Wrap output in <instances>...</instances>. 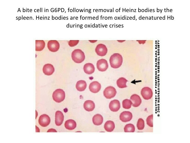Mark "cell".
Returning a JSON list of instances; mask_svg holds the SVG:
<instances>
[{
  "label": "cell",
  "mask_w": 190,
  "mask_h": 143,
  "mask_svg": "<svg viewBox=\"0 0 190 143\" xmlns=\"http://www.w3.org/2000/svg\"><path fill=\"white\" fill-rule=\"evenodd\" d=\"M48 47L50 51L52 52L57 51L60 48V44L56 40H50L48 43Z\"/></svg>",
  "instance_id": "cell-9"
},
{
  "label": "cell",
  "mask_w": 190,
  "mask_h": 143,
  "mask_svg": "<svg viewBox=\"0 0 190 143\" xmlns=\"http://www.w3.org/2000/svg\"><path fill=\"white\" fill-rule=\"evenodd\" d=\"M116 93L115 89L111 86L107 87L103 91L104 95L107 99H111L114 97Z\"/></svg>",
  "instance_id": "cell-4"
},
{
  "label": "cell",
  "mask_w": 190,
  "mask_h": 143,
  "mask_svg": "<svg viewBox=\"0 0 190 143\" xmlns=\"http://www.w3.org/2000/svg\"><path fill=\"white\" fill-rule=\"evenodd\" d=\"M162 10H163V9H162V10H161V9H160V10H161V13Z\"/></svg>",
  "instance_id": "cell-41"
},
{
  "label": "cell",
  "mask_w": 190,
  "mask_h": 143,
  "mask_svg": "<svg viewBox=\"0 0 190 143\" xmlns=\"http://www.w3.org/2000/svg\"><path fill=\"white\" fill-rule=\"evenodd\" d=\"M153 114H152L149 116L146 119L147 124L150 127H153Z\"/></svg>",
  "instance_id": "cell-27"
},
{
  "label": "cell",
  "mask_w": 190,
  "mask_h": 143,
  "mask_svg": "<svg viewBox=\"0 0 190 143\" xmlns=\"http://www.w3.org/2000/svg\"><path fill=\"white\" fill-rule=\"evenodd\" d=\"M165 15H164V16L163 17L162 19H163V20H165Z\"/></svg>",
  "instance_id": "cell-30"
},
{
  "label": "cell",
  "mask_w": 190,
  "mask_h": 143,
  "mask_svg": "<svg viewBox=\"0 0 190 143\" xmlns=\"http://www.w3.org/2000/svg\"><path fill=\"white\" fill-rule=\"evenodd\" d=\"M65 94L64 91L62 89H57L55 90L52 94L53 100L56 102L60 103L65 99Z\"/></svg>",
  "instance_id": "cell-3"
},
{
  "label": "cell",
  "mask_w": 190,
  "mask_h": 143,
  "mask_svg": "<svg viewBox=\"0 0 190 143\" xmlns=\"http://www.w3.org/2000/svg\"><path fill=\"white\" fill-rule=\"evenodd\" d=\"M141 94L144 99L146 100L151 99L153 94L152 89L147 87H144L142 89Z\"/></svg>",
  "instance_id": "cell-5"
},
{
  "label": "cell",
  "mask_w": 190,
  "mask_h": 143,
  "mask_svg": "<svg viewBox=\"0 0 190 143\" xmlns=\"http://www.w3.org/2000/svg\"><path fill=\"white\" fill-rule=\"evenodd\" d=\"M154 10H155L154 9H153V10L154 11L153 12H155Z\"/></svg>",
  "instance_id": "cell-44"
},
{
  "label": "cell",
  "mask_w": 190,
  "mask_h": 143,
  "mask_svg": "<svg viewBox=\"0 0 190 143\" xmlns=\"http://www.w3.org/2000/svg\"><path fill=\"white\" fill-rule=\"evenodd\" d=\"M130 100L132 102V106L134 107L139 106L141 103L140 97L136 94L132 95L130 97Z\"/></svg>",
  "instance_id": "cell-12"
},
{
  "label": "cell",
  "mask_w": 190,
  "mask_h": 143,
  "mask_svg": "<svg viewBox=\"0 0 190 143\" xmlns=\"http://www.w3.org/2000/svg\"><path fill=\"white\" fill-rule=\"evenodd\" d=\"M159 17H157V20L158 19V18Z\"/></svg>",
  "instance_id": "cell-46"
},
{
  "label": "cell",
  "mask_w": 190,
  "mask_h": 143,
  "mask_svg": "<svg viewBox=\"0 0 190 143\" xmlns=\"http://www.w3.org/2000/svg\"><path fill=\"white\" fill-rule=\"evenodd\" d=\"M97 67L98 70L101 72L105 71L108 67L107 60L103 59L98 60L97 63Z\"/></svg>",
  "instance_id": "cell-8"
},
{
  "label": "cell",
  "mask_w": 190,
  "mask_h": 143,
  "mask_svg": "<svg viewBox=\"0 0 190 143\" xmlns=\"http://www.w3.org/2000/svg\"><path fill=\"white\" fill-rule=\"evenodd\" d=\"M109 61L112 68H117L121 66L123 62V58L120 54L115 53L110 56Z\"/></svg>",
  "instance_id": "cell-1"
},
{
  "label": "cell",
  "mask_w": 190,
  "mask_h": 143,
  "mask_svg": "<svg viewBox=\"0 0 190 143\" xmlns=\"http://www.w3.org/2000/svg\"><path fill=\"white\" fill-rule=\"evenodd\" d=\"M128 80L123 77H121L118 79L117 81V86L120 88H123L127 87L126 83Z\"/></svg>",
  "instance_id": "cell-23"
},
{
  "label": "cell",
  "mask_w": 190,
  "mask_h": 143,
  "mask_svg": "<svg viewBox=\"0 0 190 143\" xmlns=\"http://www.w3.org/2000/svg\"><path fill=\"white\" fill-rule=\"evenodd\" d=\"M144 9H142V12H144Z\"/></svg>",
  "instance_id": "cell-40"
},
{
  "label": "cell",
  "mask_w": 190,
  "mask_h": 143,
  "mask_svg": "<svg viewBox=\"0 0 190 143\" xmlns=\"http://www.w3.org/2000/svg\"><path fill=\"white\" fill-rule=\"evenodd\" d=\"M159 9H158V8H157V12H159Z\"/></svg>",
  "instance_id": "cell-29"
},
{
  "label": "cell",
  "mask_w": 190,
  "mask_h": 143,
  "mask_svg": "<svg viewBox=\"0 0 190 143\" xmlns=\"http://www.w3.org/2000/svg\"><path fill=\"white\" fill-rule=\"evenodd\" d=\"M43 72L47 75H50L52 74L55 71L53 66L50 64L48 63L44 65L43 68Z\"/></svg>",
  "instance_id": "cell-15"
},
{
  "label": "cell",
  "mask_w": 190,
  "mask_h": 143,
  "mask_svg": "<svg viewBox=\"0 0 190 143\" xmlns=\"http://www.w3.org/2000/svg\"><path fill=\"white\" fill-rule=\"evenodd\" d=\"M145 123L144 120L142 118L139 119L137 124L138 129L140 130H143L144 127Z\"/></svg>",
  "instance_id": "cell-26"
},
{
  "label": "cell",
  "mask_w": 190,
  "mask_h": 143,
  "mask_svg": "<svg viewBox=\"0 0 190 143\" xmlns=\"http://www.w3.org/2000/svg\"><path fill=\"white\" fill-rule=\"evenodd\" d=\"M65 128L69 130H72L75 129L76 126V122L73 119H69L66 120L64 123Z\"/></svg>",
  "instance_id": "cell-18"
},
{
  "label": "cell",
  "mask_w": 190,
  "mask_h": 143,
  "mask_svg": "<svg viewBox=\"0 0 190 143\" xmlns=\"http://www.w3.org/2000/svg\"><path fill=\"white\" fill-rule=\"evenodd\" d=\"M132 103L130 100L126 99L124 100L122 102L123 108L126 109H129L131 107Z\"/></svg>",
  "instance_id": "cell-25"
},
{
  "label": "cell",
  "mask_w": 190,
  "mask_h": 143,
  "mask_svg": "<svg viewBox=\"0 0 190 143\" xmlns=\"http://www.w3.org/2000/svg\"><path fill=\"white\" fill-rule=\"evenodd\" d=\"M79 40H70L68 41V44L71 47H73L79 43Z\"/></svg>",
  "instance_id": "cell-28"
},
{
  "label": "cell",
  "mask_w": 190,
  "mask_h": 143,
  "mask_svg": "<svg viewBox=\"0 0 190 143\" xmlns=\"http://www.w3.org/2000/svg\"><path fill=\"white\" fill-rule=\"evenodd\" d=\"M95 51L98 55L103 56L106 54L108 52V49L105 45L100 43L97 45Z\"/></svg>",
  "instance_id": "cell-6"
},
{
  "label": "cell",
  "mask_w": 190,
  "mask_h": 143,
  "mask_svg": "<svg viewBox=\"0 0 190 143\" xmlns=\"http://www.w3.org/2000/svg\"><path fill=\"white\" fill-rule=\"evenodd\" d=\"M152 10L151 9H150V12H152Z\"/></svg>",
  "instance_id": "cell-35"
},
{
  "label": "cell",
  "mask_w": 190,
  "mask_h": 143,
  "mask_svg": "<svg viewBox=\"0 0 190 143\" xmlns=\"http://www.w3.org/2000/svg\"><path fill=\"white\" fill-rule=\"evenodd\" d=\"M149 18H149V20H151V17L150 16V17H149Z\"/></svg>",
  "instance_id": "cell-39"
},
{
  "label": "cell",
  "mask_w": 190,
  "mask_h": 143,
  "mask_svg": "<svg viewBox=\"0 0 190 143\" xmlns=\"http://www.w3.org/2000/svg\"><path fill=\"white\" fill-rule=\"evenodd\" d=\"M140 10H141L140 9L139 10V12H140Z\"/></svg>",
  "instance_id": "cell-43"
},
{
  "label": "cell",
  "mask_w": 190,
  "mask_h": 143,
  "mask_svg": "<svg viewBox=\"0 0 190 143\" xmlns=\"http://www.w3.org/2000/svg\"><path fill=\"white\" fill-rule=\"evenodd\" d=\"M172 9H170V12H172Z\"/></svg>",
  "instance_id": "cell-34"
},
{
  "label": "cell",
  "mask_w": 190,
  "mask_h": 143,
  "mask_svg": "<svg viewBox=\"0 0 190 143\" xmlns=\"http://www.w3.org/2000/svg\"><path fill=\"white\" fill-rule=\"evenodd\" d=\"M38 122L42 126L46 127L50 122V119L49 116L46 114H43L39 117Z\"/></svg>",
  "instance_id": "cell-7"
},
{
  "label": "cell",
  "mask_w": 190,
  "mask_h": 143,
  "mask_svg": "<svg viewBox=\"0 0 190 143\" xmlns=\"http://www.w3.org/2000/svg\"><path fill=\"white\" fill-rule=\"evenodd\" d=\"M45 43L43 40H35V50L40 51L44 48Z\"/></svg>",
  "instance_id": "cell-22"
},
{
  "label": "cell",
  "mask_w": 190,
  "mask_h": 143,
  "mask_svg": "<svg viewBox=\"0 0 190 143\" xmlns=\"http://www.w3.org/2000/svg\"><path fill=\"white\" fill-rule=\"evenodd\" d=\"M153 16H152V20H153Z\"/></svg>",
  "instance_id": "cell-45"
},
{
  "label": "cell",
  "mask_w": 190,
  "mask_h": 143,
  "mask_svg": "<svg viewBox=\"0 0 190 143\" xmlns=\"http://www.w3.org/2000/svg\"><path fill=\"white\" fill-rule=\"evenodd\" d=\"M93 123L95 125H101L103 121V118L102 116L99 114H97L94 115L92 118Z\"/></svg>",
  "instance_id": "cell-19"
},
{
  "label": "cell",
  "mask_w": 190,
  "mask_h": 143,
  "mask_svg": "<svg viewBox=\"0 0 190 143\" xmlns=\"http://www.w3.org/2000/svg\"><path fill=\"white\" fill-rule=\"evenodd\" d=\"M87 86L86 81L83 80H80L77 82L76 87L78 90L80 91H84Z\"/></svg>",
  "instance_id": "cell-20"
},
{
  "label": "cell",
  "mask_w": 190,
  "mask_h": 143,
  "mask_svg": "<svg viewBox=\"0 0 190 143\" xmlns=\"http://www.w3.org/2000/svg\"><path fill=\"white\" fill-rule=\"evenodd\" d=\"M164 10H165V12H166V9H165V8L164 9Z\"/></svg>",
  "instance_id": "cell-42"
},
{
  "label": "cell",
  "mask_w": 190,
  "mask_h": 143,
  "mask_svg": "<svg viewBox=\"0 0 190 143\" xmlns=\"http://www.w3.org/2000/svg\"><path fill=\"white\" fill-rule=\"evenodd\" d=\"M84 70L87 74H91L93 73L95 70V67L91 63H88L84 65Z\"/></svg>",
  "instance_id": "cell-17"
},
{
  "label": "cell",
  "mask_w": 190,
  "mask_h": 143,
  "mask_svg": "<svg viewBox=\"0 0 190 143\" xmlns=\"http://www.w3.org/2000/svg\"><path fill=\"white\" fill-rule=\"evenodd\" d=\"M132 113L128 111L122 112L120 116V119L122 122H126L130 121L132 118Z\"/></svg>",
  "instance_id": "cell-10"
},
{
  "label": "cell",
  "mask_w": 190,
  "mask_h": 143,
  "mask_svg": "<svg viewBox=\"0 0 190 143\" xmlns=\"http://www.w3.org/2000/svg\"><path fill=\"white\" fill-rule=\"evenodd\" d=\"M135 130V126L132 124H126L124 128V131L125 132H134Z\"/></svg>",
  "instance_id": "cell-24"
},
{
  "label": "cell",
  "mask_w": 190,
  "mask_h": 143,
  "mask_svg": "<svg viewBox=\"0 0 190 143\" xmlns=\"http://www.w3.org/2000/svg\"><path fill=\"white\" fill-rule=\"evenodd\" d=\"M104 127L106 131L108 132H111L114 129L115 125L113 122L108 120L105 122Z\"/></svg>",
  "instance_id": "cell-21"
},
{
  "label": "cell",
  "mask_w": 190,
  "mask_h": 143,
  "mask_svg": "<svg viewBox=\"0 0 190 143\" xmlns=\"http://www.w3.org/2000/svg\"><path fill=\"white\" fill-rule=\"evenodd\" d=\"M89 88L91 92L93 93H97L100 90L101 85L98 81H93L90 84Z\"/></svg>",
  "instance_id": "cell-11"
},
{
  "label": "cell",
  "mask_w": 190,
  "mask_h": 143,
  "mask_svg": "<svg viewBox=\"0 0 190 143\" xmlns=\"http://www.w3.org/2000/svg\"><path fill=\"white\" fill-rule=\"evenodd\" d=\"M139 19H140H140H141V17H139Z\"/></svg>",
  "instance_id": "cell-38"
},
{
  "label": "cell",
  "mask_w": 190,
  "mask_h": 143,
  "mask_svg": "<svg viewBox=\"0 0 190 143\" xmlns=\"http://www.w3.org/2000/svg\"><path fill=\"white\" fill-rule=\"evenodd\" d=\"M147 9H145V11L146 12H147Z\"/></svg>",
  "instance_id": "cell-32"
},
{
  "label": "cell",
  "mask_w": 190,
  "mask_h": 143,
  "mask_svg": "<svg viewBox=\"0 0 190 143\" xmlns=\"http://www.w3.org/2000/svg\"><path fill=\"white\" fill-rule=\"evenodd\" d=\"M159 19L160 20H161L162 19V17L161 16V17H159Z\"/></svg>",
  "instance_id": "cell-37"
},
{
  "label": "cell",
  "mask_w": 190,
  "mask_h": 143,
  "mask_svg": "<svg viewBox=\"0 0 190 143\" xmlns=\"http://www.w3.org/2000/svg\"><path fill=\"white\" fill-rule=\"evenodd\" d=\"M171 16V19L172 20H173L174 19V17L173 16H172V15Z\"/></svg>",
  "instance_id": "cell-31"
},
{
  "label": "cell",
  "mask_w": 190,
  "mask_h": 143,
  "mask_svg": "<svg viewBox=\"0 0 190 143\" xmlns=\"http://www.w3.org/2000/svg\"><path fill=\"white\" fill-rule=\"evenodd\" d=\"M109 107L111 111L113 112L117 111L120 107L119 101L117 100L111 101L109 103Z\"/></svg>",
  "instance_id": "cell-13"
},
{
  "label": "cell",
  "mask_w": 190,
  "mask_h": 143,
  "mask_svg": "<svg viewBox=\"0 0 190 143\" xmlns=\"http://www.w3.org/2000/svg\"><path fill=\"white\" fill-rule=\"evenodd\" d=\"M168 10V12H169V9H167V11H166V12H167Z\"/></svg>",
  "instance_id": "cell-33"
},
{
  "label": "cell",
  "mask_w": 190,
  "mask_h": 143,
  "mask_svg": "<svg viewBox=\"0 0 190 143\" xmlns=\"http://www.w3.org/2000/svg\"><path fill=\"white\" fill-rule=\"evenodd\" d=\"M72 57L73 60L77 63L82 62L85 58L84 52L80 49L74 50L72 53Z\"/></svg>",
  "instance_id": "cell-2"
},
{
  "label": "cell",
  "mask_w": 190,
  "mask_h": 143,
  "mask_svg": "<svg viewBox=\"0 0 190 143\" xmlns=\"http://www.w3.org/2000/svg\"><path fill=\"white\" fill-rule=\"evenodd\" d=\"M64 116L63 113L60 111H57L55 113V123L57 126L61 125L64 120Z\"/></svg>",
  "instance_id": "cell-14"
},
{
  "label": "cell",
  "mask_w": 190,
  "mask_h": 143,
  "mask_svg": "<svg viewBox=\"0 0 190 143\" xmlns=\"http://www.w3.org/2000/svg\"><path fill=\"white\" fill-rule=\"evenodd\" d=\"M84 109L88 112L93 111L95 107V104L94 102L91 100L86 101L84 104Z\"/></svg>",
  "instance_id": "cell-16"
},
{
  "label": "cell",
  "mask_w": 190,
  "mask_h": 143,
  "mask_svg": "<svg viewBox=\"0 0 190 143\" xmlns=\"http://www.w3.org/2000/svg\"><path fill=\"white\" fill-rule=\"evenodd\" d=\"M168 16V18H170V17H168V16Z\"/></svg>",
  "instance_id": "cell-36"
}]
</instances>
